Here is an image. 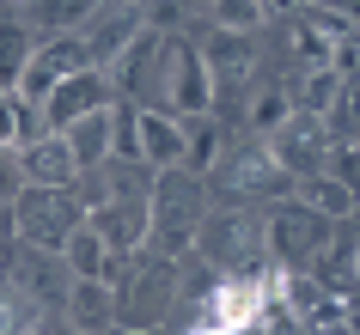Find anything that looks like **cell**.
<instances>
[{
	"mask_svg": "<svg viewBox=\"0 0 360 335\" xmlns=\"http://www.w3.org/2000/svg\"><path fill=\"white\" fill-rule=\"evenodd\" d=\"M86 214H92V202H74L68 189H25L13 202V220H19L13 232L31 238L37 250H68V238L86 225Z\"/></svg>",
	"mask_w": 360,
	"mask_h": 335,
	"instance_id": "cell-1",
	"label": "cell"
},
{
	"mask_svg": "<svg viewBox=\"0 0 360 335\" xmlns=\"http://www.w3.org/2000/svg\"><path fill=\"white\" fill-rule=\"evenodd\" d=\"M269 305H275L269 275H232V280H220V287H208V305H202V317H195V335L250 329V323H263Z\"/></svg>",
	"mask_w": 360,
	"mask_h": 335,
	"instance_id": "cell-2",
	"label": "cell"
},
{
	"mask_svg": "<svg viewBox=\"0 0 360 335\" xmlns=\"http://www.w3.org/2000/svg\"><path fill=\"white\" fill-rule=\"evenodd\" d=\"M141 37H147V13H141V6H129V0H110V6H98L92 19H86V31H79L86 55H92V67H104V74H110V67L129 55Z\"/></svg>",
	"mask_w": 360,
	"mask_h": 335,
	"instance_id": "cell-3",
	"label": "cell"
},
{
	"mask_svg": "<svg viewBox=\"0 0 360 335\" xmlns=\"http://www.w3.org/2000/svg\"><path fill=\"white\" fill-rule=\"evenodd\" d=\"M214 67H208V55L195 49V43H171V74H165V104H171V116H214Z\"/></svg>",
	"mask_w": 360,
	"mask_h": 335,
	"instance_id": "cell-4",
	"label": "cell"
},
{
	"mask_svg": "<svg viewBox=\"0 0 360 335\" xmlns=\"http://www.w3.org/2000/svg\"><path fill=\"white\" fill-rule=\"evenodd\" d=\"M110 74L104 67H79L74 79H61L56 92H49V104H43V129L49 134H68L79 122V116H92V110H104L110 104Z\"/></svg>",
	"mask_w": 360,
	"mask_h": 335,
	"instance_id": "cell-5",
	"label": "cell"
},
{
	"mask_svg": "<svg viewBox=\"0 0 360 335\" xmlns=\"http://www.w3.org/2000/svg\"><path fill=\"white\" fill-rule=\"evenodd\" d=\"M79 67H92V55H86L79 31H68V37H49L37 55H31V67H25L19 98H25V104H49V92H56L61 79H74Z\"/></svg>",
	"mask_w": 360,
	"mask_h": 335,
	"instance_id": "cell-6",
	"label": "cell"
},
{
	"mask_svg": "<svg viewBox=\"0 0 360 335\" xmlns=\"http://www.w3.org/2000/svg\"><path fill=\"white\" fill-rule=\"evenodd\" d=\"M134 165H147V171H184V116L141 104V110H134Z\"/></svg>",
	"mask_w": 360,
	"mask_h": 335,
	"instance_id": "cell-7",
	"label": "cell"
},
{
	"mask_svg": "<svg viewBox=\"0 0 360 335\" xmlns=\"http://www.w3.org/2000/svg\"><path fill=\"white\" fill-rule=\"evenodd\" d=\"M92 225L110 238L116 256H129L153 238V202L147 195H104V202H92Z\"/></svg>",
	"mask_w": 360,
	"mask_h": 335,
	"instance_id": "cell-8",
	"label": "cell"
},
{
	"mask_svg": "<svg viewBox=\"0 0 360 335\" xmlns=\"http://www.w3.org/2000/svg\"><path fill=\"white\" fill-rule=\"evenodd\" d=\"M323 214H311V207H281V214H275V220H269V250H275V256L281 262H311L323 250Z\"/></svg>",
	"mask_w": 360,
	"mask_h": 335,
	"instance_id": "cell-9",
	"label": "cell"
},
{
	"mask_svg": "<svg viewBox=\"0 0 360 335\" xmlns=\"http://www.w3.org/2000/svg\"><path fill=\"white\" fill-rule=\"evenodd\" d=\"M25 177H31V189H74L86 171H79L68 134H43V140L25 147Z\"/></svg>",
	"mask_w": 360,
	"mask_h": 335,
	"instance_id": "cell-10",
	"label": "cell"
},
{
	"mask_svg": "<svg viewBox=\"0 0 360 335\" xmlns=\"http://www.w3.org/2000/svg\"><path fill=\"white\" fill-rule=\"evenodd\" d=\"M269 159L293 177V171H305V183L323 171V152H318V116H300L293 110V122H287L281 134H269Z\"/></svg>",
	"mask_w": 360,
	"mask_h": 335,
	"instance_id": "cell-11",
	"label": "cell"
},
{
	"mask_svg": "<svg viewBox=\"0 0 360 335\" xmlns=\"http://www.w3.org/2000/svg\"><path fill=\"white\" fill-rule=\"evenodd\" d=\"M68 147H74L79 171L110 165V159H116V104H104V110H92V116H79L74 129H68Z\"/></svg>",
	"mask_w": 360,
	"mask_h": 335,
	"instance_id": "cell-12",
	"label": "cell"
},
{
	"mask_svg": "<svg viewBox=\"0 0 360 335\" xmlns=\"http://www.w3.org/2000/svg\"><path fill=\"white\" fill-rule=\"evenodd\" d=\"M68 317L79 335H104L116 323V287L110 280H74L68 287Z\"/></svg>",
	"mask_w": 360,
	"mask_h": 335,
	"instance_id": "cell-13",
	"label": "cell"
},
{
	"mask_svg": "<svg viewBox=\"0 0 360 335\" xmlns=\"http://www.w3.org/2000/svg\"><path fill=\"white\" fill-rule=\"evenodd\" d=\"M61 262L74 268V280H110V268H116V250H110V238H104V232L92 225V214H86V225H79L74 238H68Z\"/></svg>",
	"mask_w": 360,
	"mask_h": 335,
	"instance_id": "cell-14",
	"label": "cell"
},
{
	"mask_svg": "<svg viewBox=\"0 0 360 335\" xmlns=\"http://www.w3.org/2000/svg\"><path fill=\"white\" fill-rule=\"evenodd\" d=\"M348 98V79L336 74V67H305L300 74V92H293V110L300 116H336V104Z\"/></svg>",
	"mask_w": 360,
	"mask_h": 335,
	"instance_id": "cell-15",
	"label": "cell"
},
{
	"mask_svg": "<svg viewBox=\"0 0 360 335\" xmlns=\"http://www.w3.org/2000/svg\"><path fill=\"white\" fill-rule=\"evenodd\" d=\"M37 49H43V43L31 37L19 19H0V92H19V86H25V67H31Z\"/></svg>",
	"mask_w": 360,
	"mask_h": 335,
	"instance_id": "cell-16",
	"label": "cell"
},
{
	"mask_svg": "<svg viewBox=\"0 0 360 335\" xmlns=\"http://www.w3.org/2000/svg\"><path fill=\"white\" fill-rule=\"evenodd\" d=\"M220 165V122L214 116H190L184 122V171L202 177V171Z\"/></svg>",
	"mask_w": 360,
	"mask_h": 335,
	"instance_id": "cell-17",
	"label": "cell"
},
{
	"mask_svg": "<svg viewBox=\"0 0 360 335\" xmlns=\"http://www.w3.org/2000/svg\"><path fill=\"white\" fill-rule=\"evenodd\" d=\"M245 122H250V134H281L287 122H293V92H287V86H263V92L250 98L245 104Z\"/></svg>",
	"mask_w": 360,
	"mask_h": 335,
	"instance_id": "cell-18",
	"label": "cell"
},
{
	"mask_svg": "<svg viewBox=\"0 0 360 335\" xmlns=\"http://www.w3.org/2000/svg\"><path fill=\"white\" fill-rule=\"evenodd\" d=\"M354 189L348 183H336V177H330V171H318V177H311V183H305V207H311V214H323V220H342V214H354Z\"/></svg>",
	"mask_w": 360,
	"mask_h": 335,
	"instance_id": "cell-19",
	"label": "cell"
},
{
	"mask_svg": "<svg viewBox=\"0 0 360 335\" xmlns=\"http://www.w3.org/2000/svg\"><path fill=\"white\" fill-rule=\"evenodd\" d=\"M300 329L305 335H336V329H354V311H348V298H336V293H323L311 311L300 317Z\"/></svg>",
	"mask_w": 360,
	"mask_h": 335,
	"instance_id": "cell-20",
	"label": "cell"
},
{
	"mask_svg": "<svg viewBox=\"0 0 360 335\" xmlns=\"http://www.w3.org/2000/svg\"><path fill=\"white\" fill-rule=\"evenodd\" d=\"M263 0H214V25L226 31V37H250L257 25H263Z\"/></svg>",
	"mask_w": 360,
	"mask_h": 335,
	"instance_id": "cell-21",
	"label": "cell"
},
{
	"mask_svg": "<svg viewBox=\"0 0 360 335\" xmlns=\"http://www.w3.org/2000/svg\"><path fill=\"white\" fill-rule=\"evenodd\" d=\"M323 171L360 195V140H330V152H323Z\"/></svg>",
	"mask_w": 360,
	"mask_h": 335,
	"instance_id": "cell-22",
	"label": "cell"
},
{
	"mask_svg": "<svg viewBox=\"0 0 360 335\" xmlns=\"http://www.w3.org/2000/svg\"><path fill=\"white\" fill-rule=\"evenodd\" d=\"M25 189H31V177H25V152L19 147H0V202L13 207Z\"/></svg>",
	"mask_w": 360,
	"mask_h": 335,
	"instance_id": "cell-23",
	"label": "cell"
},
{
	"mask_svg": "<svg viewBox=\"0 0 360 335\" xmlns=\"http://www.w3.org/2000/svg\"><path fill=\"white\" fill-rule=\"evenodd\" d=\"M86 13H98V0H43V19L56 25V37H68V25Z\"/></svg>",
	"mask_w": 360,
	"mask_h": 335,
	"instance_id": "cell-24",
	"label": "cell"
},
{
	"mask_svg": "<svg viewBox=\"0 0 360 335\" xmlns=\"http://www.w3.org/2000/svg\"><path fill=\"white\" fill-rule=\"evenodd\" d=\"M330 67H336V74L348 79V86H360V37H354V31H348V37L336 43V55H330Z\"/></svg>",
	"mask_w": 360,
	"mask_h": 335,
	"instance_id": "cell-25",
	"label": "cell"
},
{
	"mask_svg": "<svg viewBox=\"0 0 360 335\" xmlns=\"http://www.w3.org/2000/svg\"><path fill=\"white\" fill-rule=\"evenodd\" d=\"M6 6H43V0H6Z\"/></svg>",
	"mask_w": 360,
	"mask_h": 335,
	"instance_id": "cell-26",
	"label": "cell"
},
{
	"mask_svg": "<svg viewBox=\"0 0 360 335\" xmlns=\"http://www.w3.org/2000/svg\"><path fill=\"white\" fill-rule=\"evenodd\" d=\"M354 275H360V250H354Z\"/></svg>",
	"mask_w": 360,
	"mask_h": 335,
	"instance_id": "cell-27",
	"label": "cell"
}]
</instances>
